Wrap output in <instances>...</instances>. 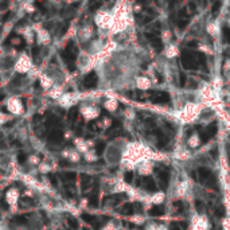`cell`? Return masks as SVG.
Segmentation results:
<instances>
[{"label":"cell","instance_id":"29","mask_svg":"<svg viewBox=\"0 0 230 230\" xmlns=\"http://www.w3.org/2000/svg\"><path fill=\"white\" fill-rule=\"evenodd\" d=\"M26 159H27V155L24 152H20L19 155H18V161L20 164H23V163H26Z\"/></svg>","mask_w":230,"mask_h":230},{"label":"cell","instance_id":"33","mask_svg":"<svg viewBox=\"0 0 230 230\" xmlns=\"http://www.w3.org/2000/svg\"><path fill=\"white\" fill-rule=\"evenodd\" d=\"M48 179H50L51 184L54 186V187H56V186H58V183H56V178H55V176H52V174H48Z\"/></svg>","mask_w":230,"mask_h":230},{"label":"cell","instance_id":"2","mask_svg":"<svg viewBox=\"0 0 230 230\" xmlns=\"http://www.w3.org/2000/svg\"><path fill=\"white\" fill-rule=\"evenodd\" d=\"M182 65L187 70H196L198 69V56L195 58L191 52L183 51L182 52Z\"/></svg>","mask_w":230,"mask_h":230},{"label":"cell","instance_id":"25","mask_svg":"<svg viewBox=\"0 0 230 230\" xmlns=\"http://www.w3.org/2000/svg\"><path fill=\"white\" fill-rule=\"evenodd\" d=\"M75 117H77V108H71L70 112H69V121H70V123H74Z\"/></svg>","mask_w":230,"mask_h":230},{"label":"cell","instance_id":"7","mask_svg":"<svg viewBox=\"0 0 230 230\" xmlns=\"http://www.w3.org/2000/svg\"><path fill=\"white\" fill-rule=\"evenodd\" d=\"M196 172H198V179H199L203 184H206V182H207L210 178L213 176L211 171H210L209 168H206V167H199Z\"/></svg>","mask_w":230,"mask_h":230},{"label":"cell","instance_id":"13","mask_svg":"<svg viewBox=\"0 0 230 230\" xmlns=\"http://www.w3.org/2000/svg\"><path fill=\"white\" fill-rule=\"evenodd\" d=\"M133 211H135V207H133L132 203H125L121 209V213L125 214V215H132Z\"/></svg>","mask_w":230,"mask_h":230},{"label":"cell","instance_id":"43","mask_svg":"<svg viewBox=\"0 0 230 230\" xmlns=\"http://www.w3.org/2000/svg\"><path fill=\"white\" fill-rule=\"evenodd\" d=\"M190 175H191V178H194V179H196V175H198V172H195V171H191V174H190Z\"/></svg>","mask_w":230,"mask_h":230},{"label":"cell","instance_id":"20","mask_svg":"<svg viewBox=\"0 0 230 230\" xmlns=\"http://www.w3.org/2000/svg\"><path fill=\"white\" fill-rule=\"evenodd\" d=\"M89 203H90V206H93V207H97V206H98V199H97L96 191H93L90 198H89Z\"/></svg>","mask_w":230,"mask_h":230},{"label":"cell","instance_id":"44","mask_svg":"<svg viewBox=\"0 0 230 230\" xmlns=\"http://www.w3.org/2000/svg\"><path fill=\"white\" fill-rule=\"evenodd\" d=\"M83 230H88V229H83Z\"/></svg>","mask_w":230,"mask_h":230},{"label":"cell","instance_id":"15","mask_svg":"<svg viewBox=\"0 0 230 230\" xmlns=\"http://www.w3.org/2000/svg\"><path fill=\"white\" fill-rule=\"evenodd\" d=\"M67 225L70 226L71 229H78V228H79L78 221H77L74 217H67Z\"/></svg>","mask_w":230,"mask_h":230},{"label":"cell","instance_id":"23","mask_svg":"<svg viewBox=\"0 0 230 230\" xmlns=\"http://www.w3.org/2000/svg\"><path fill=\"white\" fill-rule=\"evenodd\" d=\"M187 24H188V19L187 18H178V27H179L180 30H183Z\"/></svg>","mask_w":230,"mask_h":230},{"label":"cell","instance_id":"28","mask_svg":"<svg viewBox=\"0 0 230 230\" xmlns=\"http://www.w3.org/2000/svg\"><path fill=\"white\" fill-rule=\"evenodd\" d=\"M195 209H196L198 213H202V211H203V210H205L203 202H202V201H196V202H195Z\"/></svg>","mask_w":230,"mask_h":230},{"label":"cell","instance_id":"11","mask_svg":"<svg viewBox=\"0 0 230 230\" xmlns=\"http://www.w3.org/2000/svg\"><path fill=\"white\" fill-rule=\"evenodd\" d=\"M155 133L157 135V140H159V141H157V147H159V148H164L165 145L168 144V139L164 135H161V132H159V131H155Z\"/></svg>","mask_w":230,"mask_h":230},{"label":"cell","instance_id":"3","mask_svg":"<svg viewBox=\"0 0 230 230\" xmlns=\"http://www.w3.org/2000/svg\"><path fill=\"white\" fill-rule=\"evenodd\" d=\"M145 38H147L149 42H151L152 47L155 48L156 51H161L163 50V42H161V39L159 38V35L156 34V32H145Z\"/></svg>","mask_w":230,"mask_h":230},{"label":"cell","instance_id":"9","mask_svg":"<svg viewBox=\"0 0 230 230\" xmlns=\"http://www.w3.org/2000/svg\"><path fill=\"white\" fill-rule=\"evenodd\" d=\"M62 136H63V133L61 129H52L50 132V135H48V141L58 144V143H61V140H62Z\"/></svg>","mask_w":230,"mask_h":230},{"label":"cell","instance_id":"37","mask_svg":"<svg viewBox=\"0 0 230 230\" xmlns=\"http://www.w3.org/2000/svg\"><path fill=\"white\" fill-rule=\"evenodd\" d=\"M100 6H101V3H94L90 7V11H94V10H97V8H100Z\"/></svg>","mask_w":230,"mask_h":230},{"label":"cell","instance_id":"40","mask_svg":"<svg viewBox=\"0 0 230 230\" xmlns=\"http://www.w3.org/2000/svg\"><path fill=\"white\" fill-rule=\"evenodd\" d=\"M38 52H39V48L38 47L32 48V56H36V55H38Z\"/></svg>","mask_w":230,"mask_h":230},{"label":"cell","instance_id":"27","mask_svg":"<svg viewBox=\"0 0 230 230\" xmlns=\"http://www.w3.org/2000/svg\"><path fill=\"white\" fill-rule=\"evenodd\" d=\"M124 180H125V183H132V180H133V172L132 171L125 172L124 174Z\"/></svg>","mask_w":230,"mask_h":230},{"label":"cell","instance_id":"18","mask_svg":"<svg viewBox=\"0 0 230 230\" xmlns=\"http://www.w3.org/2000/svg\"><path fill=\"white\" fill-rule=\"evenodd\" d=\"M59 123V120L56 119L55 116H51V117H48V119L46 120V127L47 128H51L52 125H55V124H58Z\"/></svg>","mask_w":230,"mask_h":230},{"label":"cell","instance_id":"10","mask_svg":"<svg viewBox=\"0 0 230 230\" xmlns=\"http://www.w3.org/2000/svg\"><path fill=\"white\" fill-rule=\"evenodd\" d=\"M143 186H144V188L147 190V191H151V192H155L157 190V186H156L155 182H153L152 178H145Z\"/></svg>","mask_w":230,"mask_h":230},{"label":"cell","instance_id":"38","mask_svg":"<svg viewBox=\"0 0 230 230\" xmlns=\"http://www.w3.org/2000/svg\"><path fill=\"white\" fill-rule=\"evenodd\" d=\"M93 229H94V230H100L101 229V223H100V222H94V223H93Z\"/></svg>","mask_w":230,"mask_h":230},{"label":"cell","instance_id":"26","mask_svg":"<svg viewBox=\"0 0 230 230\" xmlns=\"http://www.w3.org/2000/svg\"><path fill=\"white\" fill-rule=\"evenodd\" d=\"M225 214H226V211H225L223 206H218V207L215 209V215H217L218 218H222V217H225Z\"/></svg>","mask_w":230,"mask_h":230},{"label":"cell","instance_id":"42","mask_svg":"<svg viewBox=\"0 0 230 230\" xmlns=\"http://www.w3.org/2000/svg\"><path fill=\"white\" fill-rule=\"evenodd\" d=\"M187 222H180V228H182V230H186L187 229Z\"/></svg>","mask_w":230,"mask_h":230},{"label":"cell","instance_id":"8","mask_svg":"<svg viewBox=\"0 0 230 230\" xmlns=\"http://www.w3.org/2000/svg\"><path fill=\"white\" fill-rule=\"evenodd\" d=\"M157 175H159L161 187H163L164 190H167L168 188V182H169V174H168V171L165 168H161V169H159Z\"/></svg>","mask_w":230,"mask_h":230},{"label":"cell","instance_id":"22","mask_svg":"<svg viewBox=\"0 0 230 230\" xmlns=\"http://www.w3.org/2000/svg\"><path fill=\"white\" fill-rule=\"evenodd\" d=\"M89 186H90V176L88 175H82V190L85 191Z\"/></svg>","mask_w":230,"mask_h":230},{"label":"cell","instance_id":"34","mask_svg":"<svg viewBox=\"0 0 230 230\" xmlns=\"http://www.w3.org/2000/svg\"><path fill=\"white\" fill-rule=\"evenodd\" d=\"M67 27H69V23H66V24H65V26H62V28H61V30H59V36H62V35L65 34V32L67 31Z\"/></svg>","mask_w":230,"mask_h":230},{"label":"cell","instance_id":"24","mask_svg":"<svg viewBox=\"0 0 230 230\" xmlns=\"http://www.w3.org/2000/svg\"><path fill=\"white\" fill-rule=\"evenodd\" d=\"M222 34H223V40H225V42L230 43V27H223Z\"/></svg>","mask_w":230,"mask_h":230},{"label":"cell","instance_id":"17","mask_svg":"<svg viewBox=\"0 0 230 230\" xmlns=\"http://www.w3.org/2000/svg\"><path fill=\"white\" fill-rule=\"evenodd\" d=\"M62 178H63V180L74 182V180H75V178H77V174H75V172H65Z\"/></svg>","mask_w":230,"mask_h":230},{"label":"cell","instance_id":"32","mask_svg":"<svg viewBox=\"0 0 230 230\" xmlns=\"http://www.w3.org/2000/svg\"><path fill=\"white\" fill-rule=\"evenodd\" d=\"M169 230H182L180 223H176V222H172L171 226H169Z\"/></svg>","mask_w":230,"mask_h":230},{"label":"cell","instance_id":"21","mask_svg":"<svg viewBox=\"0 0 230 230\" xmlns=\"http://www.w3.org/2000/svg\"><path fill=\"white\" fill-rule=\"evenodd\" d=\"M14 222H15V223H18V225H24V223H27V217H24V215H16L14 218Z\"/></svg>","mask_w":230,"mask_h":230},{"label":"cell","instance_id":"31","mask_svg":"<svg viewBox=\"0 0 230 230\" xmlns=\"http://www.w3.org/2000/svg\"><path fill=\"white\" fill-rule=\"evenodd\" d=\"M219 8H221V2H217L213 6V15H217L218 12H219Z\"/></svg>","mask_w":230,"mask_h":230},{"label":"cell","instance_id":"36","mask_svg":"<svg viewBox=\"0 0 230 230\" xmlns=\"http://www.w3.org/2000/svg\"><path fill=\"white\" fill-rule=\"evenodd\" d=\"M211 156L214 157V159H217V157H218V151H217V148H213V149H211Z\"/></svg>","mask_w":230,"mask_h":230},{"label":"cell","instance_id":"12","mask_svg":"<svg viewBox=\"0 0 230 230\" xmlns=\"http://www.w3.org/2000/svg\"><path fill=\"white\" fill-rule=\"evenodd\" d=\"M163 214H164V207H161V206H153L149 210V215L151 217H161Z\"/></svg>","mask_w":230,"mask_h":230},{"label":"cell","instance_id":"14","mask_svg":"<svg viewBox=\"0 0 230 230\" xmlns=\"http://www.w3.org/2000/svg\"><path fill=\"white\" fill-rule=\"evenodd\" d=\"M105 148H106V144H105L104 141H98V143L96 144V153L97 155H102Z\"/></svg>","mask_w":230,"mask_h":230},{"label":"cell","instance_id":"19","mask_svg":"<svg viewBox=\"0 0 230 230\" xmlns=\"http://www.w3.org/2000/svg\"><path fill=\"white\" fill-rule=\"evenodd\" d=\"M81 218H82L85 222H88V223H94L96 222V218L93 215H90V214H88V213H83L82 215H81Z\"/></svg>","mask_w":230,"mask_h":230},{"label":"cell","instance_id":"6","mask_svg":"<svg viewBox=\"0 0 230 230\" xmlns=\"http://www.w3.org/2000/svg\"><path fill=\"white\" fill-rule=\"evenodd\" d=\"M97 82H98V78H97V74L94 71H90L89 74L85 75V78H83V86L86 89L94 88L97 85Z\"/></svg>","mask_w":230,"mask_h":230},{"label":"cell","instance_id":"4","mask_svg":"<svg viewBox=\"0 0 230 230\" xmlns=\"http://www.w3.org/2000/svg\"><path fill=\"white\" fill-rule=\"evenodd\" d=\"M217 123H211L209 125L207 128L205 129V132L202 133V136H201V141L202 143H207L209 141V139H211L213 136H215V133H217Z\"/></svg>","mask_w":230,"mask_h":230},{"label":"cell","instance_id":"16","mask_svg":"<svg viewBox=\"0 0 230 230\" xmlns=\"http://www.w3.org/2000/svg\"><path fill=\"white\" fill-rule=\"evenodd\" d=\"M196 56H198V61H199L201 66H202V67H203V70H206V71H209V70H207V62H206V56H205L203 54H201V52H199V54H198Z\"/></svg>","mask_w":230,"mask_h":230},{"label":"cell","instance_id":"1","mask_svg":"<svg viewBox=\"0 0 230 230\" xmlns=\"http://www.w3.org/2000/svg\"><path fill=\"white\" fill-rule=\"evenodd\" d=\"M61 55H62L63 61L67 63V67L69 70H74L75 66H74V61H75V56H77V47L73 40H70V42L67 43V46L65 50H62V52H61Z\"/></svg>","mask_w":230,"mask_h":230},{"label":"cell","instance_id":"30","mask_svg":"<svg viewBox=\"0 0 230 230\" xmlns=\"http://www.w3.org/2000/svg\"><path fill=\"white\" fill-rule=\"evenodd\" d=\"M186 81H187V77H186L183 73H180V74H179V85H180L182 88L186 85Z\"/></svg>","mask_w":230,"mask_h":230},{"label":"cell","instance_id":"5","mask_svg":"<svg viewBox=\"0 0 230 230\" xmlns=\"http://www.w3.org/2000/svg\"><path fill=\"white\" fill-rule=\"evenodd\" d=\"M152 101L156 104H165L169 101V94L167 92H151Z\"/></svg>","mask_w":230,"mask_h":230},{"label":"cell","instance_id":"41","mask_svg":"<svg viewBox=\"0 0 230 230\" xmlns=\"http://www.w3.org/2000/svg\"><path fill=\"white\" fill-rule=\"evenodd\" d=\"M10 16H12V14H11V12H7V14L3 16V22H7V19L10 18Z\"/></svg>","mask_w":230,"mask_h":230},{"label":"cell","instance_id":"35","mask_svg":"<svg viewBox=\"0 0 230 230\" xmlns=\"http://www.w3.org/2000/svg\"><path fill=\"white\" fill-rule=\"evenodd\" d=\"M188 10H190V12L195 11V4H194L192 2H190V3H188Z\"/></svg>","mask_w":230,"mask_h":230},{"label":"cell","instance_id":"39","mask_svg":"<svg viewBox=\"0 0 230 230\" xmlns=\"http://www.w3.org/2000/svg\"><path fill=\"white\" fill-rule=\"evenodd\" d=\"M187 46H188V47H196V46H198V43L195 42V40H191V42H188Z\"/></svg>","mask_w":230,"mask_h":230}]
</instances>
